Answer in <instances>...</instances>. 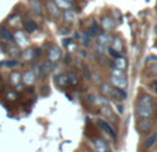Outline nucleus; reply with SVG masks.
I'll return each instance as SVG.
<instances>
[{
	"instance_id": "nucleus-1",
	"label": "nucleus",
	"mask_w": 157,
	"mask_h": 152,
	"mask_svg": "<svg viewBox=\"0 0 157 152\" xmlns=\"http://www.w3.org/2000/svg\"><path fill=\"white\" fill-rule=\"evenodd\" d=\"M154 114V101L149 94H140L136 101V116L140 119L150 118Z\"/></svg>"
},
{
	"instance_id": "nucleus-2",
	"label": "nucleus",
	"mask_w": 157,
	"mask_h": 152,
	"mask_svg": "<svg viewBox=\"0 0 157 152\" xmlns=\"http://www.w3.org/2000/svg\"><path fill=\"white\" fill-rule=\"evenodd\" d=\"M110 82H111V86L118 87V89H125L128 86V80H127V76H125L124 71L117 69V68H113V69H111Z\"/></svg>"
},
{
	"instance_id": "nucleus-3",
	"label": "nucleus",
	"mask_w": 157,
	"mask_h": 152,
	"mask_svg": "<svg viewBox=\"0 0 157 152\" xmlns=\"http://www.w3.org/2000/svg\"><path fill=\"white\" fill-rule=\"evenodd\" d=\"M96 123H98V126L101 129V132H104L107 136H109L110 138H113L114 141L117 140V133H116V130L113 129V126L110 125L109 122H106L104 119H98L96 120Z\"/></svg>"
},
{
	"instance_id": "nucleus-4",
	"label": "nucleus",
	"mask_w": 157,
	"mask_h": 152,
	"mask_svg": "<svg viewBox=\"0 0 157 152\" xmlns=\"http://www.w3.org/2000/svg\"><path fill=\"white\" fill-rule=\"evenodd\" d=\"M46 11H48V14L50 15L53 20L61 18V14H63V11L57 7V4L54 3L53 0H48V2H46Z\"/></svg>"
},
{
	"instance_id": "nucleus-5",
	"label": "nucleus",
	"mask_w": 157,
	"mask_h": 152,
	"mask_svg": "<svg viewBox=\"0 0 157 152\" xmlns=\"http://www.w3.org/2000/svg\"><path fill=\"white\" fill-rule=\"evenodd\" d=\"M63 57V53H61V49L56 44H52L50 47L48 49V60L52 62H57L60 61Z\"/></svg>"
},
{
	"instance_id": "nucleus-6",
	"label": "nucleus",
	"mask_w": 157,
	"mask_h": 152,
	"mask_svg": "<svg viewBox=\"0 0 157 152\" xmlns=\"http://www.w3.org/2000/svg\"><path fill=\"white\" fill-rule=\"evenodd\" d=\"M153 125H154V122L150 118H145V119H140L136 123V130L139 133H149L153 129Z\"/></svg>"
},
{
	"instance_id": "nucleus-7",
	"label": "nucleus",
	"mask_w": 157,
	"mask_h": 152,
	"mask_svg": "<svg viewBox=\"0 0 157 152\" xmlns=\"http://www.w3.org/2000/svg\"><path fill=\"white\" fill-rule=\"evenodd\" d=\"M21 82H24V85L32 86L36 82V75L32 69H27L22 75H21Z\"/></svg>"
},
{
	"instance_id": "nucleus-8",
	"label": "nucleus",
	"mask_w": 157,
	"mask_h": 152,
	"mask_svg": "<svg viewBox=\"0 0 157 152\" xmlns=\"http://www.w3.org/2000/svg\"><path fill=\"white\" fill-rule=\"evenodd\" d=\"M29 10L38 17H42L44 11V7L40 0H29Z\"/></svg>"
},
{
	"instance_id": "nucleus-9",
	"label": "nucleus",
	"mask_w": 157,
	"mask_h": 152,
	"mask_svg": "<svg viewBox=\"0 0 157 152\" xmlns=\"http://www.w3.org/2000/svg\"><path fill=\"white\" fill-rule=\"evenodd\" d=\"M114 18L113 17H103L100 20V28L103 31H106V32H109V31H113L114 27H116V22H114Z\"/></svg>"
},
{
	"instance_id": "nucleus-10",
	"label": "nucleus",
	"mask_w": 157,
	"mask_h": 152,
	"mask_svg": "<svg viewBox=\"0 0 157 152\" xmlns=\"http://www.w3.org/2000/svg\"><path fill=\"white\" fill-rule=\"evenodd\" d=\"M110 47L113 50H116L118 54H121L124 51V42L120 36H116V38H111V43H110Z\"/></svg>"
},
{
	"instance_id": "nucleus-11",
	"label": "nucleus",
	"mask_w": 157,
	"mask_h": 152,
	"mask_svg": "<svg viewBox=\"0 0 157 152\" xmlns=\"http://www.w3.org/2000/svg\"><path fill=\"white\" fill-rule=\"evenodd\" d=\"M6 53H7V54H10V56L13 57V60H15L17 57H20L21 54H22V53H21L20 46H18V44H15L14 42H13V43H9V44H7Z\"/></svg>"
},
{
	"instance_id": "nucleus-12",
	"label": "nucleus",
	"mask_w": 157,
	"mask_h": 152,
	"mask_svg": "<svg viewBox=\"0 0 157 152\" xmlns=\"http://www.w3.org/2000/svg\"><path fill=\"white\" fill-rule=\"evenodd\" d=\"M93 147H95L96 152H110L109 145L103 138H95L93 140Z\"/></svg>"
},
{
	"instance_id": "nucleus-13",
	"label": "nucleus",
	"mask_w": 157,
	"mask_h": 152,
	"mask_svg": "<svg viewBox=\"0 0 157 152\" xmlns=\"http://www.w3.org/2000/svg\"><path fill=\"white\" fill-rule=\"evenodd\" d=\"M13 42H14L15 44H18V46H22V44H28V39L25 38L24 32L22 31H15L14 33H13Z\"/></svg>"
},
{
	"instance_id": "nucleus-14",
	"label": "nucleus",
	"mask_w": 157,
	"mask_h": 152,
	"mask_svg": "<svg viewBox=\"0 0 157 152\" xmlns=\"http://www.w3.org/2000/svg\"><path fill=\"white\" fill-rule=\"evenodd\" d=\"M100 33H101V28L98 25L96 21H93L90 24V27L88 28V31H86V35L92 39V38H98V35H100Z\"/></svg>"
},
{
	"instance_id": "nucleus-15",
	"label": "nucleus",
	"mask_w": 157,
	"mask_h": 152,
	"mask_svg": "<svg viewBox=\"0 0 157 152\" xmlns=\"http://www.w3.org/2000/svg\"><path fill=\"white\" fill-rule=\"evenodd\" d=\"M54 82H56V85L59 86V87H61V89H65V87H68L70 86L67 73H60V75H57L56 78H54Z\"/></svg>"
},
{
	"instance_id": "nucleus-16",
	"label": "nucleus",
	"mask_w": 157,
	"mask_h": 152,
	"mask_svg": "<svg viewBox=\"0 0 157 152\" xmlns=\"http://www.w3.org/2000/svg\"><path fill=\"white\" fill-rule=\"evenodd\" d=\"M61 18L65 21V24H74L77 21V13L74 10H64L61 14Z\"/></svg>"
},
{
	"instance_id": "nucleus-17",
	"label": "nucleus",
	"mask_w": 157,
	"mask_h": 152,
	"mask_svg": "<svg viewBox=\"0 0 157 152\" xmlns=\"http://www.w3.org/2000/svg\"><path fill=\"white\" fill-rule=\"evenodd\" d=\"M53 2L57 4V7L61 11H64V10H75L74 2H68V0H53Z\"/></svg>"
},
{
	"instance_id": "nucleus-18",
	"label": "nucleus",
	"mask_w": 157,
	"mask_h": 152,
	"mask_svg": "<svg viewBox=\"0 0 157 152\" xmlns=\"http://www.w3.org/2000/svg\"><path fill=\"white\" fill-rule=\"evenodd\" d=\"M22 27H24V31L27 33H33L36 29H38V25H36V22L33 20H24L22 21Z\"/></svg>"
},
{
	"instance_id": "nucleus-19",
	"label": "nucleus",
	"mask_w": 157,
	"mask_h": 152,
	"mask_svg": "<svg viewBox=\"0 0 157 152\" xmlns=\"http://www.w3.org/2000/svg\"><path fill=\"white\" fill-rule=\"evenodd\" d=\"M21 56H22L25 62L35 61V49H33V47H28L27 50H24V53L21 54Z\"/></svg>"
},
{
	"instance_id": "nucleus-20",
	"label": "nucleus",
	"mask_w": 157,
	"mask_h": 152,
	"mask_svg": "<svg viewBox=\"0 0 157 152\" xmlns=\"http://www.w3.org/2000/svg\"><path fill=\"white\" fill-rule=\"evenodd\" d=\"M100 112H101V115H103L104 118H107L109 120H116V119H114V111L111 109L110 104H109V105L100 107Z\"/></svg>"
},
{
	"instance_id": "nucleus-21",
	"label": "nucleus",
	"mask_w": 157,
	"mask_h": 152,
	"mask_svg": "<svg viewBox=\"0 0 157 152\" xmlns=\"http://www.w3.org/2000/svg\"><path fill=\"white\" fill-rule=\"evenodd\" d=\"M157 143V133H153L150 134L145 141H143V148L145 149H150L151 147H154Z\"/></svg>"
},
{
	"instance_id": "nucleus-22",
	"label": "nucleus",
	"mask_w": 157,
	"mask_h": 152,
	"mask_svg": "<svg viewBox=\"0 0 157 152\" xmlns=\"http://www.w3.org/2000/svg\"><path fill=\"white\" fill-rule=\"evenodd\" d=\"M0 38L4 43H13V32L6 28H0Z\"/></svg>"
},
{
	"instance_id": "nucleus-23",
	"label": "nucleus",
	"mask_w": 157,
	"mask_h": 152,
	"mask_svg": "<svg viewBox=\"0 0 157 152\" xmlns=\"http://www.w3.org/2000/svg\"><path fill=\"white\" fill-rule=\"evenodd\" d=\"M98 43L100 44V46H103V47H106L107 49V46L111 43V36L101 32L100 35H98Z\"/></svg>"
},
{
	"instance_id": "nucleus-24",
	"label": "nucleus",
	"mask_w": 157,
	"mask_h": 152,
	"mask_svg": "<svg viewBox=\"0 0 157 152\" xmlns=\"http://www.w3.org/2000/svg\"><path fill=\"white\" fill-rule=\"evenodd\" d=\"M67 76H68L70 86H77V85H79V82H81L79 73H77V72H74V71H71V72L67 73Z\"/></svg>"
},
{
	"instance_id": "nucleus-25",
	"label": "nucleus",
	"mask_w": 157,
	"mask_h": 152,
	"mask_svg": "<svg viewBox=\"0 0 157 152\" xmlns=\"http://www.w3.org/2000/svg\"><path fill=\"white\" fill-rule=\"evenodd\" d=\"M111 90H113V86L109 85V83H101L100 85V93L104 98L109 100L110 98V94H111Z\"/></svg>"
},
{
	"instance_id": "nucleus-26",
	"label": "nucleus",
	"mask_w": 157,
	"mask_h": 152,
	"mask_svg": "<svg viewBox=\"0 0 157 152\" xmlns=\"http://www.w3.org/2000/svg\"><path fill=\"white\" fill-rule=\"evenodd\" d=\"M114 68L122 69V71L127 68V60H125L124 56H118L117 58H114Z\"/></svg>"
},
{
	"instance_id": "nucleus-27",
	"label": "nucleus",
	"mask_w": 157,
	"mask_h": 152,
	"mask_svg": "<svg viewBox=\"0 0 157 152\" xmlns=\"http://www.w3.org/2000/svg\"><path fill=\"white\" fill-rule=\"evenodd\" d=\"M21 62L17 60H4L0 62V68H17L20 67Z\"/></svg>"
},
{
	"instance_id": "nucleus-28",
	"label": "nucleus",
	"mask_w": 157,
	"mask_h": 152,
	"mask_svg": "<svg viewBox=\"0 0 157 152\" xmlns=\"http://www.w3.org/2000/svg\"><path fill=\"white\" fill-rule=\"evenodd\" d=\"M75 38L79 40V43H82L83 46H89V43H90V38H89L88 35H86V32H79L75 35Z\"/></svg>"
},
{
	"instance_id": "nucleus-29",
	"label": "nucleus",
	"mask_w": 157,
	"mask_h": 152,
	"mask_svg": "<svg viewBox=\"0 0 157 152\" xmlns=\"http://www.w3.org/2000/svg\"><path fill=\"white\" fill-rule=\"evenodd\" d=\"M56 68V65H54V62H52V61H44L43 64H42V69H43V73L44 75H48V73H50L52 71Z\"/></svg>"
},
{
	"instance_id": "nucleus-30",
	"label": "nucleus",
	"mask_w": 157,
	"mask_h": 152,
	"mask_svg": "<svg viewBox=\"0 0 157 152\" xmlns=\"http://www.w3.org/2000/svg\"><path fill=\"white\" fill-rule=\"evenodd\" d=\"M10 83H11L13 86H18V85H21V73H18V72H13L11 75H10Z\"/></svg>"
},
{
	"instance_id": "nucleus-31",
	"label": "nucleus",
	"mask_w": 157,
	"mask_h": 152,
	"mask_svg": "<svg viewBox=\"0 0 157 152\" xmlns=\"http://www.w3.org/2000/svg\"><path fill=\"white\" fill-rule=\"evenodd\" d=\"M32 71H33V72H35L36 78H43V76H44L43 69H42V64H39V62H35V64H33Z\"/></svg>"
},
{
	"instance_id": "nucleus-32",
	"label": "nucleus",
	"mask_w": 157,
	"mask_h": 152,
	"mask_svg": "<svg viewBox=\"0 0 157 152\" xmlns=\"http://www.w3.org/2000/svg\"><path fill=\"white\" fill-rule=\"evenodd\" d=\"M106 51H107V53H109V56L110 57H111V58H117V57H118V56H121V54H118V53H117V51H116V50H113V49H111V47H107V50H106Z\"/></svg>"
},
{
	"instance_id": "nucleus-33",
	"label": "nucleus",
	"mask_w": 157,
	"mask_h": 152,
	"mask_svg": "<svg viewBox=\"0 0 157 152\" xmlns=\"http://www.w3.org/2000/svg\"><path fill=\"white\" fill-rule=\"evenodd\" d=\"M6 97H7V100H10V101H14V100L18 98V94L15 93V91H9Z\"/></svg>"
},
{
	"instance_id": "nucleus-34",
	"label": "nucleus",
	"mask_w": 157,
	"mask_h": 152,
	"mask_svg": "<svg viewBox=\"0 0 157 152\" xmlns=\"http://www.w3.org/2000/svg\"><path fill=\"white\" fill-rule=\"evenodd\" d=\"M82 72H83L85 79H90V78H92V76H90V71H89V68L86 67V65H83V67H82Z\"/></svg>"
},
{
	"instance_id": "nucleus-35",
	"label": "nucleus",
	"mask_w": 157,
	"mask_h": 152,
	"mask_svg": "<svg viewBox=\"0 0 157 152\" xmlns=\"http://www.w3.org/2000/svg\"><path fill=\"white\" fill-rule=\"evenodd\" d=\"M114 107H116V111H117V114L121 116L122 114H124V108H122V105H121V103H114Z\"/></svg>"
},
{
	"instance_id": "nucleus-36",
	"label": "nucleus",
	"mask_w": 157,
	"mask_h": 152,
	"mask_svg": "<svg viewBox=\"0 0 157 152\" xmlns=\"http://www.w3.org/2000/svg\"><path fill=\"white\" fill-rule=\"evenodd\" d=\"M70 43H71V40H70V39H64V40H63V46H64V47H68Z\"/></svg>"
},
{
	"instance_id": "nucleus-37",
	"label": "nucleus",
	"mask_w": 157,
	"mask_h": 152,
	"mask_svg": "<svg viewBox=\"0 0 157 152\" xmlns=\"http://www.w3.org/2000/svg\"><path fill=\"white\" fill-rule=\"evenodd\" d=\"M151 87H153V90H154V93L157 94V80H154L153 83H151Z\"/></svg>"
},
{
	"instance_id": "nucleus-38",
	"label": "nucleus",
	"mask_w": 157,
	"mask_h": 152,
	"mask_svg": "<svg viewBox=\"0 0 157 152\" xmlns=\"http://www.w3.org/2000/svg\"><path fill=\"white\" fill-rule=\"evenodd\" d=\"M60 29H61V32H60V33H68L70 32V28H60Z\"/></svg>"
},
{
	"instance_id": "nucleus-39",
	"label": "nucleus",
	"mask_w": 157,
	"mask_h": 152,
	"mask_svg": "<svg viewBox=\"0 0 157 152\" xmlns=\"http://www.w3.org/2000/svg\"><path fill=\"white\" fill-rule=\"evenodd\" d=\"M70 61H71V57H70V56H67V57H65V62H67V64H68Z\"/></svg>"
},
{
	"instance_id": "nucleus-40",
	"label": "nucleus",
	"mask_w": 157,
	"mask_h": 152,
	"mask_svg": "<svg viewBox=\"0 0 157 152\" xmlns=\"http://www.w3.org/2000/svg\"><path fill=\"white\" fill-rule=\"evenodd\" d=\"M154 33H156V35H157V25H156V27H154Z\"/></svg>"
},
{
	"instance_id": "nucleus-41",
	"label": "nucleus",
	"mask_w": 157,
	"mask_h": 152,
	"mask_svg": "<svg viewBox=\"0 0 157 152\" xmlns=\"http://www.w3.org/2000/svg\"><path fill=\"white\" fill-rule=\"evenodd\" d=\"M154 71H156V72H157V64L154 65Z\"/></svg>"
},
{
	"instance_id": "nucleus-42",
	"label": "nucleus",
	"mask_w": 157,
	"mask_h": 152,
	"mask_svg": "<svg viewBox=\"0 0 157 152\" xmlns=\"http://www.w3.org/2000/svg\"><path fill=\"white\" fill-rule=\"evenodd\" d=\"M68 2H74V0H68Z\"/></svg>"
},
{
	"instance_id": "nucleus-43",
	"label": "nucleus",
	"mask_w": 157,
	"mask_h": 152,
	"mask_svg": "<svg viewBox=\"0 0 157 152\" xmlns=\"http://www.w3.org/2000/svg\"><path fill=\"white\" fill-rule=\"evenodd\" d=\"M156 144H157V143H156Z\"/></svg>"
}]
</instances>
